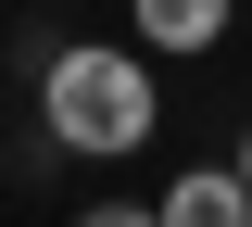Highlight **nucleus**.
Masks as SVG:
<instances>
[{"mask_svg":"<svg viewBox=\"0 0 252 227\" xmlns=\"http://www.w3.org/2000/svg\"><path fill=\"white\" fill-rule=\"evenodd\" d=\"M164 89H152V51H114V38H63L51 64H38V127L63 139V152L89 164H126L139 139H152Z\"/></svg>","mask_w":252,"mask_h":227,"instance_id":"obj_1","label":"nucleus"},{"mask_svg":"<svg viewBox=\"0 0 252 227\" xmlns=\"http://www.w3.org/2000/svg\"><path fill=\"white\" fill-rule=\"evenodd\" d=\"M152 215L164 227H252V190H240V164H177V190Z\"/></svg>","mask_w":252,"mask_h":227,"instance_id":"obj_2","label":"nucleus"},{"mask_svg":"<svg viewBox=\"0 0 252 227\" xmlns=\"http://www.w3.org/2000/svg\"><path fill=\"white\" fill-rule=\"evenodd\" d=\"M227 13H240V0H126V26L152 38V51H227Z\"/></svg>","mask_w":252,"mask_h":227,"instance_id":"obj_3","label":"nucleus"},{"mask_svg":"<svg viewBox=\"0 0 252 227\" xmlns=\"http://www.w3.org/2000/svg\"><path fill=\"white\" fill-rule=\"evenodd\" d=\"M76 227H164V215H152V202H89Z\"/></svg>","mask_w":252,"mask_h":227,"instance_id":"obj_4","label":"nucleus"},{"mask_svg":"<svg viewBox=\"0 0 252 227\" xmlns=\"http://www.w3.org/2000/svg\"><path fill=\"white\" fill-rule=\"evenodd\" d=\"M240 190H252V139H240Z\"/></svg>","mask_w":252,"mask_h":227,"instance_id":"obj_5","label":"nucleus"}]
</instances>
